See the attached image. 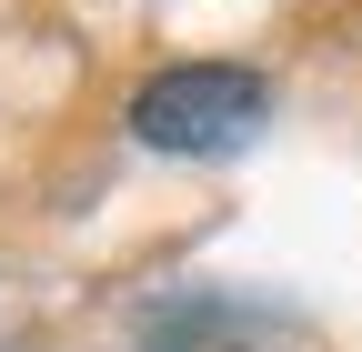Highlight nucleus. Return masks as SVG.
Returning <instances> with one entry per match:
<instances>
[{
	"label": "nucleus",
	"instance_id": "f257e3e1",
	"mask_svg": "<svg viewBox=\"0 0 362 352\" xmlns=\"http://www.w3.org/2000/svg\"><path fill=\"white\" fill-rule=\"evenodd\" d=\"M262 121H272V81L242 61H181L131 91V131L151 151H242Z\"/></svg>",
	"mask_w": 362,
	"mask_h": 352
}]
</instances>
